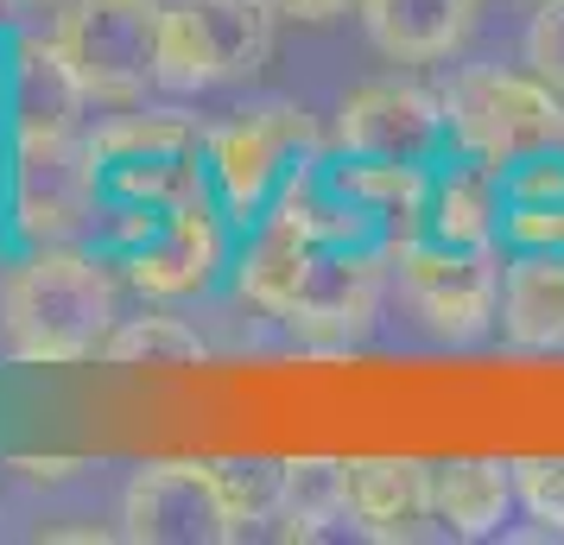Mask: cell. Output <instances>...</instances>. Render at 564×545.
Returning a JSON list of instances; mask_svg holds the SVG:
<instances>
[{"label": "cell", "instance_id": "8992f818", "mask_svg": "<svg viewBox=\"0 0 564 545\" xmlns=\"http://www.w3.org/2000/svg\"><path fill=\"white\" fill-rule=\"evenodd\" d=\"M235 508L216 464H147L121 489V539L140 545H223L235 539Z\"/></svg>", "mask_w": 564, "mask_h": 545}, {"label": "cell", "instance_id": "cb8c5ba5", "mask_svg": "<svg viewBox=\"0 0 564 545\" xmlns=\"http://www.w3.org/2000/svg\"><path fill=\"white\" fill-rule=\"evenodd\" d=\"M13 469H20V476H32V482H64V476H77V464H70V457H13Z\"/></svg>", "mask_w": 564, "mask_h": 545}, {"label": "cell", "instance_id": "ffe728a7", "mask_svg": "<svg viewBox=\"0 0 564 545\" xmlns=\"http://www.w3.org/2000/svg\"><path fill=\"white\" fill-rule=\"evenodd\" d=\"M102 362H115V368H184V362H204V337H197L184 317H165V312L121 317L102 342Z\"/></svg>", "mask_w": 564, "mask_h": 545}, {"label": "cell", "instance_id": "e0dca14e", "mask_svg": "<svg viewBox=\"0 0 564 545\" xmlns=\"http://www.w3.org/2000/svg\"><path fill=\"white\" fill-rule=\"evenodd\" d=\"M317 248H324V241H317L299 216L273 209V216L254 229L248 254H241V266H235V286H241V298H254L260 312L285 317V312H292V298H299V286H305Z\"/></svg>", "mask_w": 564, "mask_h": 545}, {"label": "cell", "instance_id": "9a60e30c", "mask_svg": "<svg viewBox=\"0 0 564 545\" xmlns=\"http://www.w3.org/2000/svg\"><path fill=\"white\" fill-rule=\"evenodd\" d=\"M508 222V172H495L482 159L463 153L451 172L432 178L425 197V235L463 241V248H495V235Z\"/></svg>", "mask_w": 564, "mask_h": 545}, {"label": "cell", "instance_id": "8fae6325", "mask_svg": "<svg viewBox=\"0 0 564 545\" xmlns=\"http://www.w3.org/2000/svg\"><path fill=\"white\" fill-rule=\"evenodd\" d=\"M216 273H223V229H216V216L204 209L197 190L178 197L165 229L128 260V280L147 298H204L216 286Z\"/></svg>", "mask_w": 564, "mask_h": 545}, {"label": "cell", "instance_id": "2e32d148", "mask_svg": "<svg viewBox=\"0 0 564 545\" xmlns=\"http://www.w3.org/2000/svg\"><path fill=\"white\" fill-rule=\"evenodd\" d=\"M361 26L393 64H432L469 39L476 0H361Z\"/></svg>", "mask_w": 564, "mask_h": 545}, {"label": "cell", "instance_id": "6da1fadb", "mask_svg": "<svg viewBox=\"0 0 564 545\" xmlns=\"http://www.w3.org/2000/svg\"><path fill=\"white\" fill-rule=\"evenodd\" d=\"M115 324H121L115 280L89 254H70V248L32 254L0 286V330H7L13 362H32V368L89 362V356H102Z\"/></svg>", "mask_w": 564, "mask_h": 545}, {"label": "cell", "instance_id": "5bb4252c", "mask_svg": "<svg viewBox=\"0 0 564 545\" xmlns=\"http://www.w3.org/2000/svg\"><path fill=\"white\" fill-rule=\"evenodd\" d=\"M520 501V476L501 457H451L432 464V526L457 539H488Z\"/></svg>", "mask_w": 564, "mask_h": 545}, {"label": "cell", "instance_id": "d6986e66", "mask_svg": "<svg viewBox=\"0 0 564 545\" xmlns=\"http://www.w3.org/2000/svg\"><path fill=\"white\" fill-rule=\"evenodd\" d=\"M280 520L299 539H317L330 520H349V464L343 457H292L285 464Z\"/></svg>", "mask_w": 564, "mask_h": 545}, {"label": "cell", "instance_id": "603a6c76", "mask_svg": "<svg viewBox=\"0 0 564 545\" xmlns=\"http://www.w3.org/2000/svg\"><path fill=\"white\" fill-rule=\"evenodd\" d=\"M527 70L564 96V0H539V13L527 20Z\"/></svg>", "mask_w": 564, "mask_h": 545}, {"label": "cell", "instance_id": "277c9868", "mask_svg": "<svg viewBox=\"0 0 564 545\" xmlns=\"http://www.w3.org/2000/svg\"><path fill=\"white\" fill-rule=\"evenodd\" d=\"M159 26H165L159 0H70L57 26V52L70 57L89 102L96 96L133 102L159 77Z\"/></svg>", "mask_w": 564, "mask_h": 545}, {"label": "cell", "instance_id": "5b68a950", "mask_svg": "<svg viewBox=\"0 0 564 545\" xmlns=\"http://www.w3.org/2000/svg\"><path fill=\"white\" fill-rule=\"evenodd\" d=\"M400 260V286L419 305V317L437 337H482L501 317V260L495 248H463V241H437V235H412L393 248Z\"/></svg>", "mask_w": 564, "mask_h": 545}, {"label": "cell", "instance_id": "9c48e42d", "mask_svg": "<svg viewBox=\"0 0 564 545\" xmlns=\"http://www.w3.org/2000/svg\"><path fill=\"white\" fill-rule=\"evenodd\" d=\"M311 146L317 128L305 121V108H260L209 140V172L229 190V204L254 209L267 190H280L299 172V159H311Z\"/></svg>", "mask_w": 564, "mask_h": 545}, {"label": "cell", "instance_id": "44dd1931", "mask_svg": "<svg viewBox=\"0 0 564 545\" xmlns=\"http://www.w3.org/2000/svg\"><path fill=\"white\" fill-rule=\"evenodd\" d=\"M223 494L235 508V526H260V520H280V494H285V464L273 457H223L216 464Z\"/></svg>", "mask_w": 564, "mask_h": 545}, {"label": "cell", "instance_id": "52a82bcc", "mask_svg": "<svg viewBox=\"0 0 564 545\" xmlns=\"http://www.w3.org/2000/svg\"><path fill=\"white\" fill-rule=\"evenodd\" d=\"M336 146L361 165H425L432 172L437 153L451 146L444 96L419 83H361L336 108Z\"/></svg>", "mask_w": 564, "mask_h": 545}, {"label": "cell", "instance_id": "ac0fdd59", "mask_svg": "<svg viewBox=\"0 0 564 545\" xmlns=\"http://www.w3.org/2000/svg\"><path fill=\"white\" fill-rule=\"evenodd\" d=\"M89 102L83 77L70 70V57L52 45H20L13 64V121L20 133H77V115Z\"/></svg>", "mask_w": 564, "mask_h": 545}, {"label": "cell", "instance_id": "ba28073f", "mask_svg": "<svg viewBox=\"0 0 564 545\" xmlns=\"http://www.w3.org/2000/svg\"><path fill=\"white\" fill-rule=\"evenodd\" d=\"M102 184V153L77 133H20L13 153V216L32 241H57L89 222Z\"/></svg>", "mask_w": 564, "mask_h": 545}, {"label": "cell", "instance_id": "3957f363", "mask_svg": "<svg viewBox=\"0 0 564 545\" xmlns=\"http://www.w3.org/2000/svg\"><path fill=\"white\" fill-rule=\"evenodd\" d=\"M273 0H172L159 26V83H241L273 57Z\"/></svg>", "mask_w": 564, "mask_h": 545}, {"label": "cell", "instance_id": "7402d4cb", "mask_svg": "<svg viewBox=\"0 0 564 545\" xmlns=\"http://www.w3.org/2000/svg\"><path fill=\"white\" fill-rule=\"evenodd\" d=\"M513 476H520V508L539 520V533L564 539V457H527L513 464Z\"/></svg>", "mask_w": 564, "mask_h": 545}, {"label": "cell", "instance_id": "d4e9b609", "mask_svg": "<svg viewBox=\"0 0 564 545\" xmlns=\"http://www.w3.org/2000/svg\"><path fill=\"white\" fill-rule=\"evenodd\" d=\"M285 20H330V13H343L349 0H273Z\"/></svg>", "mask_w": 564, "mask_h": 545}, {"label": "cell", "instance_id": "30bf717a", "mask_svg": "<svg viewBox=\"0 0 564 545\" xmlns=\"http://www.w3.org/2000/svg\"><path fill=\"white\" fill-rule=\"evenodd\" d=\"M375 312H381V254L361 241H324L285 324L317 342H349L375 324Z\"/></svg>", "mask_w": 564, "mask_h": 545}, {"label": "cell", "instance_id": "7c38bea8", "mask_svg": "<svg viewBox=\"0 0 564 545\" xmlns=\"http://www.w3.org/2000/svg\"><path fill=\"white\" fill-rule=\"evenodd\" d=\"M349 526L361 539H419L432 526V464L349 457Z\"/></svg>", "mask_w": 564, "mask_h": 545}, {"label": "cell", "instance_id": "4fadbf2b", "mask_svg": "<svg viewBox=\"0 0 564 545\" xmlns=\"http://www.w3.org/2000/svg\"><path fill=\"white\" fill-rule=\"evenodd\" d=\"M501 337L527 356L564 349V254L520 248L501 266Z\"/></svg>", "mask_w": 564, "mask_h": 545}, {"label": "cell", "instance_id": "7a4b0ae2", "mask_svg": "<svg viewBox=\"0 0 564 545\" xmlns=\"http://www.w3.org/2000/svg\"><path fill=\"white\" fill-rule=\"evenodd\" d=\"M451 146L513 172L539 153H564V96L545 77L520 70H457L444 89Z\"/></svg>", "mask_w": 564, "mask_h": 545}]
</instances>
